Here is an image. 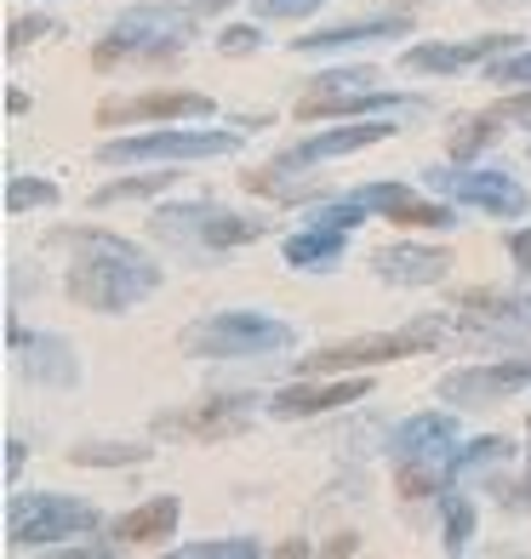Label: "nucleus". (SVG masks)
<instances>
[{
  "mask_svg": "<svg viewBox=\"0 0 531 559\" xmlns=\"http://www.w3.org/2000/svg\"><path fill=\"white\" fill-rule=\"evenodd\" d=\"M184 171H138V177H115V183H104V189H92V206L97 212H109V206H120V200H149V194H166L172 183Z\"/></svg>",
  "mask_w": 531,
  "mask_h": 559,
  "instance_id": "26",
  "label": "nucleus"
},
{
  "mask_svg": "<svg viewBox=\"0 0 531 559\" xmlns=\"http://www.w3.org/2000/svg\"><path fill=\"white\" fill-rule=\"evenodd\" d=\"M23 109H30V97H23V92L12 86V92H7V115H23Z\"/></svg>",
  "mask_w": 531,
  "mask_h": 559,
  "instance_id": "42",
  "label": "nucleus"
},
{
  "mask_svg": "<svg viewBox=\"0 0 531 559\" xmlns=\"http://www.w3.org/2000/svg\"><path fill=\"white\" fill-rule=\"evenodd\" d=\"M258 554H263L258 537H212V543L177 548V559H258Z\"/></svg>",
  "mask_w": 531,
  "mask_h": 559,
  "instance_id": "31",
  "label": "nucleus"
},
{
  "mask_svg": "<svg viewBox=\"0 0 531 559\" xmlns=\"http://www.w3.org/2000/svg\"><path fill=\"white\" fill-rule=\"evenodd\" d=\"M269 228V217H240L217 200H177V206H155V217H149V235L166 251H184V258H223L235 246L263 240Z\"/></svg>",
  "mask_w": 531,
  "mask_h": 559,
  "instance_id": "3",
  "label": "nucleus"
},
{
  "mask_svg": "<svg viewBox=\"0 0 531 559\" xmlns=\"http://www.w3.org/2000/svg\"><path fill=\"white\" fill-rule=\"evenodd\" d=\"M17 468H23V440L7 435V479H17Z\"/></svg>",
  "mask_w": 531,
  "mask_h": 559,
  "instance_id": "40",
  "label": "nucleus"
},
{
  "mask_svg": "<svg viewBox=\"0 0 531 559\" xmlns=\"http://www.w3.org/2000/svg\"><path fill=\"white\" fill-rule=\"evenodd\" d=\"M343 251H349V235H343V228L303 223L297 235H286L281 258H286V269H297V274H332V269L343 263Z\"/></svg>",
  "mask_w": 531,
  "mask_h": 559,
  "instance_id": "22",
  "label": "nucleus"
},
{
  "mask_svg": "<svg viewBox=\"0 0 531 559\" xmlns=\"http://www.w3.org/2000/svg\"><path fill=\"white\" fill-rule=\"evenodd\" d=\"M394 35H412L406 12H377V17H354V23H332V29L297 35L292 52H349V46H371V40H394Z\"/></svg>",
  "mask_w": 531,
  "mask_h": 559,
  "instance_id": "20",
  "label": "nucleus"
},
{
  "mask_svg": "<svg viewBox=\"0 0 531 559\" xmlns=\"http://www.w3.org/2000/svg\"><path fill=\"white\" fill-rule=\"evenodd\" d=\"M515 456V440H503V435H480V440H458V451L446 456V486H463V479L474 474H492L503 468Z\"/></svg>",
  "mask_w": 531,
  "mask_h": 559,
  "instance_id": "25",
  "label": "nucleus"
},
{
  "mask_svg": "<svg viewBox=\"0 0 531 559\" xmlns=\"http://www.w3.org/2000/svg\"><path fill=\"white\" fill-rule=\"evenodd\" d=\"M354 400H371V377L366 371H343V377H332V383H320V377H297V383L269 394V417H281V423L326 417V412L354 405Z\"/></svg>",
  "mask_w": 531,
  "mask_h": 559,
  "instance_id": "13",
  "label": "nucleus"
},
{
  "mask_svg": "<svg viewBox=\"0 0 531 559\" xmlns=\"http://www.w3.org/2000/svg\"><path fill=\"white\" fill-rule=\"evenodd\" d=\"M440 343H451V320L423 314V320H406L400 332H371V337H349V343H332V348L303 354V360H297V377L371 371V366H389V360H412V354H435Z\"/></svg>",
  "mask_w": 531,
  "mask_h": 559,
  "instance_id": "5",
  "label": "nucleus"
},
{
  "mask_svg": "<svg viewBox=\"0 0 531 559\" xmlns=\"http://www.w3.org/2000/svg\"><path fill=\"white\" fill-rule=\"evenodd\" d=\"M440 537H446V554H463L474 537V502L458 486L440 491Z\"/></svg>",
  "mask_w": 531,
  "mask_h": 559,
  "instance_id": "29",
  "label": "nucleus"
},
{
  "mask_svg": "<svg viewBox=\"0 0 531 559\" xmlns=\"http://www.w3.org/2000/svg\"><path fill=\"white\" fill-rule=\"evenodd\" d=\"M497 508H503V514H526V508H531V479H520V486H503V491H497Z\"/></svg>",
  "mask_w": 531,
  "mask_h": 559,
  "instance_id": "37",
  "label": "nucleus"
},
{
  "mask_svg": "<svg viewBox=\"0 0 531 559\" xmlns=\"http://www.w3.org/2000/svg\"><path fill=\"white\" fill-rule=\"evenodd\" d=\"M526 389H531V354H509V360H492V366H458L440 377V400L451 405H497Z\"/></svg>",
  "mask_w": 531,
  "mask_h": 559,
  "instance_id": "11",
  "label": "nucleus"
},
{
  "mask_svg": "<svg viewBox=\"0 0 531 559\" xmlns=\"http://www.w3.org/2000/svg\"><path fill=\"white\" fill-rule=\"evenodd\" d=\"M149 456H155V445H109V440L69 445V463H81V468H138Z\"/></svg>",
  "mask_w": 531,
  "mask_h": 559,
  "instance_id": "28",
  "label": "nucleus"
},
{
  "mask_svg": "<svg viewBox=\"0 0 531 559\" xmlns=\"http://www.w3.org/2000/svg\"><path fill=\"white\" fill-rule=\"evenodd\" d=\"M458 440H463V428L451 412H417L389 435V456L394 463H446L458 451Z\"/></svg>",
  "mask_w": 531,
  "mask_h": 559,
  "instance_id": "18",
  "label": "nucleus"
},
{
  "mask_svg": "<svg viewBox=\"0 0 531 559\" xmlns=\"http://www.w3.org/2000/svg\"><path fill=\"white\" fill-rule=\"evenodd\" d=\"M394 132H400L394 115H366V120H354V126H326V132L281 148L274 160L303 171V166H320V160H338V155H361V148H371V143H389Z\"/></svg>",
  "mask_w": 531,
  "mask_h": 559,
  "instance_id": "15",
  "label": "nucleus"
},
{
  "mask_svg": "<svg viewBox=\"0 0 531 559\" xmlns=\"http://www.w3.org/2000/svg\"><path fill=\"white\" fill-rule=\"evenodd\" d=\"M320 7H326V0H251V12H258L263 23H274V17H309Z\"/></svg>",
  "mask_w": 531,
  "mask_h": 559,
  "instance_id": "35",
  "label": "nucleus"
},
{
  "mask_svg": "<svg viewBox=\"0 0 531 559\" xmlns=\"http://www.w3.org/2000/svg\"><path fill=\"white\" fill-rule=\"evenodd\" d=\"M212 97L206 92H189V86H149L138 97H109L97 104V120L104 126H143V120H212Z\"/></svg>",
  "mask_w": 531,
  "mask_h": 559,
  "instance_id": "12",
  "label": "nucleus"
},
{
  "mask_svg": "<svg viewBox=\"0 0 531 559\" xmlns=\"http://www.w3.org/2000/svg\"><path fill=\"white\" fill-rule=\"evenodd\" d=\"M497 115H503V120H531V86H520L515 97H503Z\"/></svg>",
  "mask_w": 531,
  "mask_h": 559,
  "instance_id": "39",
  "label": "nucleus"
},
{
  "mask_svg": "<svg viewBox=\"0 0 531 559\" xmlns=\"http://www.w3.org/2000/svg\"><path fill=\"white\" fill-rule=\"evenodd\" d=\"M423 189H435L446 200H458V206H474V212H486V217H526L531 212V194L515 171H503V166H428L423 171Z\"/></svg>",
  "mask_w": 531,
  "mask_h": 559,
  "instance_id": "8",
  "label": "nucleus"
},
{
  "mask_svg": "<svg viewBox=\"0 0 531 559\" xmlns=\"http://www.w3.org/2000/svg\"><path fill=\"white\" fill-rule=\"evenodd\" d=\"M189 7H194L200 17H212V12H223V7H235V0H189Z\"/></svg>",
  "mask_w": 531,
  "mask_h": 559,
  "instance_id": "41",
  "label": "nucleus"
},
{
  "mask_svg": "<svg viewBox=\"0 0 531 559\" xmlns=\"http://www.w3.org/2000/svg\"><path fill=\"white\" fill-rule=\"evenodd\" d=\"M526 456H531V428H526Z\"/></svg>",
  "mask_w": 531,
  "mask_h": 559,
  "instance_id": "43",
  "label": "nucleus"
},
{
  "mask_svg": "<svg viewBox=\"0 0 531 559\" xmlns=\"http://www.w3.org/2000/svg\"><path fill=\"white\" fill-rule=\"evenodd\" d=\"M258 423V400L251 394H206L189 412H161L155 417V435L172 440H235Z\"/></svg>",
  "mask_w": 531,
  "mask_h": 559,
  "instance_id": "9",
  "label": "nucleus"
},
{
  "mask_svg": "<svg viewBox=\"0 0 531 559\" xmlns=\"http://www.w3.org/2000/svg\"><path fill=\"white\" fill-rule=\"evenodd\" d=\"M366 200L371 212H384L389 223H406V228H440V235H451L463 217H458V200H446V194H417V189H406V183H361L354 189Z\"/></svg>",
  "mask_w": 531,
  "mask_h": 559,
  "instance_id": "14",
  "label": "nucleus"
},
{
  "mask_svg": "<svg viewBox=\"0 0 531 559\" xmlns=\"http://www.w3.org/2000/svg\"><path fill=\"white\" fill-rule=\"evenodd\" d=\"M7 343H12L30 383H40V389H74L81 383V354H74L69 337H58V332H30L23 337L17 325H7Z\"/></svg>",
  "mask_w": 531,
  "mask_h": 559,
  "instance_id": "16",
  "label": "nucleus"
},
{
  "mask_svg": "<svg viewBox=\"0 0 531 559\" xmlns=\"http://www.w3.org/2000/svg\"><path fill=\"white\" fill-rule=\"evenodd\" d=\"M451 251L446 246H412V240H394V246H377L371 251V274L389 280V286H440L451 274Z\"/></svg>",
  "mask_w": 531,
  "mask_h": 559,
  "instance_id": "19",
  "label": "nucleus"
},
{
  "mask_svg": "<svg viewBox=\"0 0 531 559\" xmlns=\"http://www.w3.org/2000/svg\"><path fill=\"white\" fill-rule=\"evenodd\" d=\"M52 246H69L63 292L92 314H126L143 297L161 292V263H149L138 240H120L109 228H52Z\"/></svg>",
  "mask_w": 531,
  "mask_h": 559,
  "instance_id": "1",
  "label": "nucleus"
},
{
  "mask_svg": "<svg viewBox=\"0 0 531 559\" xmlns=\"http://www.w3.org/2000/svg\"><path fill=\"white\" fill-rule=\"evenodd\" d=\"M223 155H240V132H212V126H184V120H177V126L166 120L161 132L97 143V160H104V166H143V160L194 166V160H223Z\"/></svg>",
  "mask_w": 531,
  "mask_h": 559,
  "instance_id": "6",
  "label": "nucleus"
},
{
  "mask_svg": "<svg viewBox=\"0 0 531 559\" xmlns=\"http://www.w3.org/2000/svg\"><path fill=\"white\" fill-rule=\"evenodd\" d=\"M497 138H503V115H497V109H480V115H469L458 132H451V160H458V166H474Z\"/></svg>",
  "mask_w": 531,
  "mask_h": 559,
  "instance_id": "27",
  "label": "nucleus"
},
{
  "mask_svg": "<svg viewBox=\"0 0 531 559\" xmlns=\"http://www.w3.org/2000/svg\"><path fill=\"white\" fill-rule=\"evenodd\" d=\"M371 81H377V69L349 63V69H326V74H315L309 86H371Z\"/></svg>",
  "mask_w": 531,
  "mask_h": 559,
  "instance_id": "36",
  "label": "nucleus"
},
{
  "mask_svg": "<svg viewBox=\"0 0 531 559\" xmlns=\"http://www.w3.org/2000/svg\"><path fill=\"white\" fill-rule=\"evenodd\" d=\"M63 200V189L52 183V177H12L7 183V212H52Z\"/></svg>",
  "mask_w": 531,
  "mask_h": 559,
  "instance_id": "30",
  "label": "nucleus"
},
{
  "mask_svg": "<svg viewBox=\"0 0 531 559\" xmlns=\"http://www.w3.org/2000/svg\"><path fill=\"white\" fill-rule=\"evenodd\" d=\"M520 35H474V40H423V46H406V63L412 74H440V81H451V74H463L474 63H492L503 52H515Z\"/></svg>",
  "mask_w": 531,
  "mask_h": 559,
  "instance_id": "17",
  "label": "nucleus"
},
{
  "mask_svg": "<svg viewBox=\"0 0 531 559\" xmlns=\"http://www.w3.org/2000/svg\"><path fill=\"white\" fill-rule=\"evenodd\" d=\"M458 314H474L486 325H503L515 337H531V297L526 292H497V286H463L458 297Z\"/></svg>",
  "mask_w": 531,
  "mask_h": 559,
  "instance_id": "21",
  "label": "nucleus"
},
{
  "mask_svg": "<svg viewBox=\"0 0 531 559\" xmlns=\"http://www.w3.org/2000/svg\"><path fill=\"white\" fill-rule=\"evenodd\" d=\"M503 246H509L515 269H520V274H531V228H509V240H503Z\"/></svg>",
  "mask_w": 531,
  "mask_h": 559,
  "instance_id": "38",
  "label": "nucleus"
},
{
  "mask_svg": "<svg viewBox=\"0 0 531 559\" xmlns=\"http://www.w3.org/2000/svg\"><path fill=\"white\" fill-rule=\"evenodd\" d=\"M177 520H184V502H177L172 491H166V497H149V502L126 508V514L115 520V543L155 548V543H166L172 531H177Z\"/></svg>",
  "mask_w": 531,
  "mask_h": 559,
  "instance_id": "23",
  "label": "nucleus"
},
{
  "mask_svg": "<svg viewBox=\"0 0 531 559\" xmlns=\"http://www.w3.org/2000/svg\"><path fill=\"white\" fill-rule=\"evenodd\" d=\"M292 325L263 309H217L177 332V348L189 360H269V354H292Z\"/></svg>",
  "mask_w": 531,
  "mask_h": 559,
  "instance_id": "4",
  "label": "nucleus"
},
{
  "mask_svg": "<svg viewBox=\"0 0 531 559\" xmlns=\"http://www.w3.org/2000/svg\"><path fill=\"white\" fill-rule=\"evenodd\" d=\"M240 189L246 194H263V200H274V206H303V200H326V183L320 177H309V171H297V166H263V171H240Z\"/></svg>",
  "mask_w": 531,
  "mask_h": 559,
  "instance_id": "24",
  "label": "nucleus"
},
{
  "mask_svg": "<svg viewBox=\"0 0 531 559\" xmlns=\"http://www.w3.org/2000/svg\"><path fill=\"white\" fill-rule=\"evenodd\" d=\"M200 35L194 7H132L109 23V35H97L92 63L97 69H126V63H172L177 52H189V40Z\"/></svg>",
  "mask_w": 531,
  "mask_h": 559,
  "instance_id": "2",
  "label": "nucleus"
},
{
  "mask_svg": "<svg viewBox=\"0 0 531 559\" xmlns=\"http://www.w3.org/2000/svg\"><path fill=\"white\" fill-rule=\"evenodd\" d=\"M423 109L412 92H384V86H303L297 120H366V115H400Z\"/></svg>",
  "mask_w": 531,
  "mask_h": 559,
  "instance_id": "10",
  "label": "nucleus"
},
{
  "mask_svg": "<svg viewBox=\"0 0 531 559\" xmlns=\"http://www.w3.org/2000/svg\"><path fill=\"white\" fill-rule=\"evenodd\" d=\"M46 35H63V23L46 17V12H30V17H17L12 29H7V52H23L30 40H46Z\"/></svg>",
  "mask_w": 531,
  "mask_h": 559,
  "instance_id": "34",
  "label": "nucleus"
},
{
  "mask_svg": "<svg viewBox=\"0 0 531 559\" xmlns=\"http://www.w3.org/2000/svg\"><path fill=\"white\" fill-rule=\"evenodd\" d=\"M486 81L492 86H531V46H515V52H503V58H492L486 63Z\"/></svg>",
  "mask_w": 531,
  "mask_h": 559,
  "instance_id": "32",
  "label": "nucleus"
},
{
  "mask_svg": "<svg viewBox=\"0 0 531 559\" xmlns=\"http://www.w3.org/2000/svg\"><path fill=\"white\" fill-rule=\"evenodd\" d=\"M263 23V17H258ZM258 23H229V29H217V52H229V58H251V52H263V29Z\"/></svg>",
  "mask_w": 531,
  "mask_h": 559,
  "instance_id": "33",
  "label": "nucleus"
},
{
  "mask_svg": "<svg viewBox=\"0 0 531 559\" xmlns=\"http://www.w3.org/2000/svg\"><path fill=\"white\" fill-rule=\"evenodd\" d=\"M97 508L86 497H63V491H23L7 502V543L12 548H52L63 537H86L97 531Z\"/></svg>",
  "mask_w": 531,
  "mask_h": 559,
  "instance_id": "7",
  "label": "nucleus"
}]
</instances>
